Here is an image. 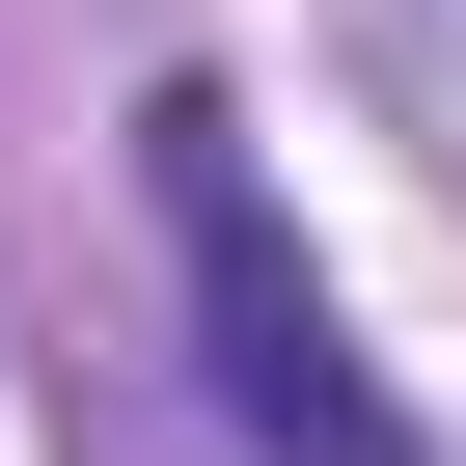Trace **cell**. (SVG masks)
Wrapping results in <instances>:
<instances>
[{
	"label": "cell",
	"instance_id": "6da1fadb",
	"mask_svg": "<svg viewBox=\"0 0 466 466\" xmlns=\"http://www.w3.org/2000/svg\"><path fill=\"white\" fill-rule=\"evenodd\" d=\"M137 165H165V275H192V384H219V439H248V466H411V411L357 384V329H329V275H302V219H275V165H248V110L165 83Z\"/></svg>",
	"mask_w": 466,
	"mask_h": 466
}]
</instances>
